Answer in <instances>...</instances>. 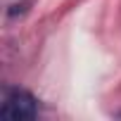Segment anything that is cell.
Returning <instances> with one entry per match:
<instances>
[{
	"mask_svg": "<svg viewBox=\"0 0 121 121\" xmlns=\"http://www.w3.org/2000/svg\"><path fill=\"white\" fill-rule=\"evenodd\" d=\"M26 10H29V3H14V5H10V7H7V17H10V19H14V17L24 14Z\"/></svg>",
	"mask_w": 121,
	"mask_h": 121,
	"instance_id": "obj_1",
	"label": "cell"
}]
</instances>
